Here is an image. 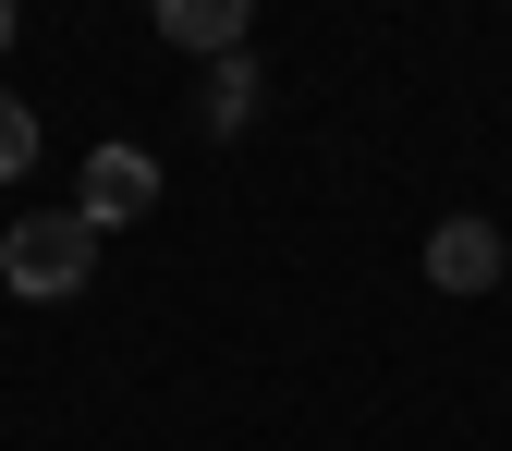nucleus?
<instances>
[{"label": "nucleus", "mask_w": 512, "mask_h": 451, "mask_svg": "<svg viewBox=\"0 0 512 451\" xmlns=\"http://www.w3.org/2000/svg\"><path fill=\"white\" fill-rule=\"evenodd\" d=\"M13 171H37V110L0 86V183H13Z\"/></svg>", "instance_id": "nucleus-6"}, {"label": "nucleus", "mask_w": 512, "mask_h": 451, "mask_svg": "<svg viewBox=\"0 0 512 451\" xmlns=\"http://www.w3.org/2000/svg\"><path fill=\"white\" fill-rule=\"evenodd\" d=\"M147 208H159V159H147V147H86L74 220H86V232H122V220H147Z\"/></svg>", "instance_id": "nucleus-2"}, {"label": "nucleus", "mask_w": 512, "mask_h": 451, "mask_svg": "<svg viewBox=\"0 0 512 451\" xmlns=\"http://www.w3.org/2000/svg\"><path fill=\"white\" fill-rule=\"evenodd\" d=\"M196 122H208V135H244V122H256V61H244V49H232V61H208Z\"/></svg>", "instance_id": "nucleus-5"}, {"label": "nucleus", "mask_w": 512, "mask_h": 451, "mask_svg": "<svg viewBox=\"0 0 512 451\" xmlns=\"http://www.w3.org/2000/svg\"><path fill=\"white\" fill-rule=\"evenodd\" d=\"M427 281H439V293H488V281H500V232H488V220H439V232H427Z\"/></svg>", "instance_id": "nucleus-4"}, {"label": "nucleus", "mask_w": 512, "mask_h": 451, "mask_svg": "<svg viewBox=\"0 0 512 451\" xmlns=\"http://www.w3.org/2000/svg\"><path fill=\"white\" fill-rule=\"evenodd\" d=\"M147 25H159L171 49H196V61H232V49L256 37V0H147Z\"/></svg>", "instance_id": "nucleus-3"}, {"label": "nucleus", "mask_w": 512, "mask_h": 451, "mask_svg": "<svg viewBox=\"0 0 512 451\" xmlns=\"http://www.w3.org/2000/svg\"><path fill=\"white\" fill-rule=\"evenodd\" d=\"M0 281H13L25 305H74L98 281V232L74 208H61V220H13V232H0Z\"/></svg>", "instance_id": "nucleus-1"}, {"label": "nucleus", "mask_w": 512, "mask_h": 451, "mask_svg": "<svg viewBox=\"0 0 512 451\" xmlns=\"http://www.w3.org/2000/svg\"><path fill=\"white\" fill-rule=\"evenodd\" d=\"M0 49H13V0H0Z\"/></svg>", "instance_id": "nucleus-7"}]
</instances>
